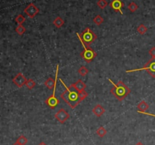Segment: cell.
<instances>
[{
	"instance_id": "obj_11",
	"label": "cell",
	"mask_w": 155,
	"mask_h": 145,
	"mask_svg": "<svg viewBox=\"0 0 155 145\" xmlns=\"http://www.w3.org/2000/svg\"><path fill=\"white\" fill-rule=\"evenodd\" d=\"M70 88H74L76 91H78V92H80V91H85V89H86V84L83 81L80 80V79H79L77 82H75L74 84H72V85L70 86Z\"/></svg>"
},
{
	"instance_id": "obj_17",
	"label": "cell",
	"mask_w": 155,
	"mask_h": 145,
	"mask_svg": "<svg viewBox=\"0 0 155 145\" xmlns=\"http://www.w3.org/2000/svg\"><path fill=\"white\" fill-rule=\"evenodd\" d=\"M137 31L140 33L141 35L145 34L147 31H148V27H145L144 24H140L139 27H137Z\"/></svg>"
},
{
	"instance_id": "obj_7",
	"label": "cell",
	"mask_w": 155,
	"mask_h": 145,
	"mask_svg": "<svg viewBox=\"0 0 155 145\" xmlns=\"http://www.w3.org/2000/svg\"><path fill=\"white\" fill-rule=\"evenodd\" d=\"M27 81V78H26L21 72H19L18 74H17L16 76L12 79V82H13L18 88H21L22 87H24V85H26Z\"/></svg>"
},
{
	"instance_id": "obj_24",
	"label": "cell",
	"mask_w": 155,
	"mask_h": 145,
	"mask_svg": "<svg viewBox=\"0 0 155 145\" xmlns=\"http://www.w3.org/2000/svg\"><path fill=\"white\" fill-rule=\"evenodd\" d=\"M26 21L25 18H24L22 15H18V16L16 17V18H15V21H16L18 24H22L23 23H24V21Z\"/></svg>"
},
{
	"instance_id": "obj_19",
	"label": "cell",
	"mask_w": 155,
	"mask_h": 145,
	"mask_svg": "<svg viewBox=\"0 0 155 145\" xmlns=\"http://www.w3.org/2000/svg\"><path fill=\"white\" fill-rule=\"evenodd\" d=\"M16 142L19 143V144H21V145H26L27 144V142H28V139H27L25 136H24V135H21V136L17 139Z\"/></svg>"
},
{
	"instance_id": "obj_26",
	"label": "cell",
	"mask_w": 155,
	"mask_h": 145,
	"mask_svg": "<svg viewBox=\"0 0 155 145\" xmlns=\"http://www.w3.org/2000/svg\"><path fill=\"white\" fill-rule=\"evenodd\" d=\"M148 53H149V55L151 56V58H155V47H151V49H150Z\"/></svg>"
},
{
	"instance_id": "obj_28",
	"label": "cell",
	"mask_w": 155,
	"mask_h": 145,
	"mask_svg": "<svg viewBox=\"0 0 155 145\" xmlns=\"http://www.w3.org/2000/svg\"><path fill=\"white\" fill-rule=\"evenodd\" d=\"M38 145H47V144H45V142H41L40 144H38Z\"/></svg>"
},
{
	"instance_id": "obj_25",
	"label": "cell",
	"mask_w": 155,
	"mask_h": 145,
	"mask_svg": "<svg viewBox=\"0 0 155 145\" xmlns=\"http://www.w3.org/2000/svg\"><path fill=\"white\" fill-rule=\"evenodd\" d=\"M88 95H89V94H88V93L85 91H80V92H79V96H80V99H81L82 101H83L85 98H86V97H88Z\"/></svg>"
},
{
	"instance_id": "obj_1",
	"label": "cell",
	"mask_w": 155,
	"mask_h": 145,
	"mask_svg": "<svg viewBox=\"0 0 155 145\" xmlns=\"http://www.w3.org/2000/svg\"><path fill=\"white\" fill-rule=\"evenodd\" d=\"M60 82L63 84L64 87L65 88L66 91H64L61 95V97L71 106L72 109H75L80 103H81V99H80V96H79V92L76 91L74 88H68L67 85L64 83L63 81L61 79H59Z\"/></svg>"
},
{
	"instance_id": "obj_6",
	"label": "cell",
	"mask_w": 155,
	"mask_h": 145,
	"mask_svg": "<svg viewBox=\"0 0 155 145\" xmlns=\"http://www.w3.org/2000/svg\"><path fill=\"white\" fill-rule=\"evenodd\" d=\"M24 13L30 18H33L35 16H36V15H38L39 12V9L36 7V5L33 3H30L29 4L27 7L24 9Z\"/></svg>"
},
{
	"instance_id": "obj_10",
	"label": "cell",
	"mask_w": 155,
	"mask_h": 145,
	"mask_svg": "<svg viewBox=\"0 0 155 145\" xmlns=\"http://www.w3.org/2000/svg\"><path fill=\"white\" fill-rule=\"evenodd\" d=\"M110 6L115 12H118L123 15L122 9L124 7V3L121 0H113L110 3Z\"/></svg>"
},
{
	"instance_id": "obj_3",
	"label": "cell",
	"mask_w": 155,
	"mask_h": 145,
	"mask_svg": "<svg viewBox=\"0 0 155 145\" xmlns=\"http://www.w3.org/2000/svg\"><path fill=\"white\" fill-rule=\"evenodd\" d=\"M77 36H78V39L80 40V43H81L82 45H83V48H84L83 51L80 53V56H81V57L83 58L86 62H88V63H89V62H91L92 61H93V59H95V57H96L97 53H95L91 47H87V46L85 44L83 39H82L81 36H80L78 33H77Z\"/></svg>"
},
{
	"instance_id": "obj_23",
	"label": "cell",
	"mask_w": 155,
	"mask_h": 145,
	"mask_svg": "<svg viewBox=\"0 0 155 145\" xmlns=\"http://www.w3.org/2000/svg\"><path fill=\"white\" fill-rule=\"evenodd\" d=\"M97 5L101 9H104L107 5H108V3L106 0H99V1L97 2Z\"/></svg>"
},
{
	"instance_id": "obj_15",
	"label": "cell",
	"mask_w": 155,
	"mask_h": 145,
	"mask_svg": "<svg viewBox=\"0 0 155 145\" xmlns=\"http://www.w3.org/2000/svg\"><path fill=\"white\" fill-rule=\"evenodd\" d=\"M15 31H16V33H18V35L22 36V35L25 33L26 28L22 25V24H18V26L16 27V29H15Z\"/></svg>"
},
{
	"instance_id": "obj_30",
	"label": "cell",
	"mask_w": 155,
	"mask_h": 145,
	"mask_svg": "<svg viewBox=\"0 0 155 145\" xmlns=\"http://www.w3.org/2000/svg\"><path fill=\"white\" fill-rule=\"evenodd\" d=\"M12 145H21V144H19V143H18V142H15V144H12Z\"/></svg>"
},
{
	"instance_id": "obj_12",
	"label": "cell",
	"mask_w": 155,
	"mask_h": 145,
	"mask_svg": "<svg viewBox=\"0 0 155 145\" xmlns=\"http://www.w3.org/2000/svg\"><path fill=\"white\" fill-rule=\"evenodd\" d=\"M92 112H93L96 116L101 117V116L105 112V109H104L101 104H97L96 106L92 109Z\"/></svg>"
},
{
	"instance_id": "obj_8",
	"label": "cell",
	"mask_w": 155,
	"mask_h": 145,
	"mask_svg": "<svg viewBox=\"0 0 155 145\" xmlns=\"http://www.w3.org/2000/svg\"><path fill=\"white\" fill-rule=\"evenodd\" d=\"M56 86H57V85H55L54 88L53 89L52 95L50 96V97L45 100V103H46L47 106H48L50 108H51V109H54V108L59 104V100L55 97Z\"/></svg>"
},
{
	"instance_id": "obj_21",
	"label": "cell",
	"mask_w": 155,
	"mask_h": 145,
	"mask_svg": "<svg viewBox=\"0 0 155 145\" xmlns=\"http://www.w3.org/2000/svg\"><path fill=\"white\" fill-rule=\"evenodd\" d=\"M78 72L80 75L83 76V77H85V76L87 75L88 73H89V70H88L85 66H81L79 68Z\"/></svg>"
},
{
	"instance_id": "obj_9",
	"label": "cell",
	"mask_w": 155,
	"mask_h": 145,
	"mask_svg": "<svg viewBox=\"0 0 155 145\" xmlns=\"http://www.w3.org/2000/svg\"><path fill=\"white\" fill-rule=\"evenodd\" d=\"M56 119L61 124H64L70 118V114L64 109H61L54 115Z\"/></svg>"
},
{
	"instance_id": "obj_2",
	"label": "cell",
	"mask_w": 155,
	"mask_h": 145,
	"mask_svg": "<svg viewBox=\"0 0 155 145\" xmlns=\"http://www.w3.org/2000/svg\"><path fill=\"white\" fill-rule=\"evenodd\" d=\"M109 81L112 84V85H114L113 88L110 89V93L114 96L115 97H117L118 100L120 101H122L124 99L126 98V97L129 95L131 92V90L122 81H119L117 84H114L111 81V79L107 78Z\"/></svg>"
},
{
	"instance_id": "obj_27",
	"label": "cell",
	"mask_w": 155,
	"mask_h": 145,
	"mask_svg": "<svg viewBox=\"0 0 155 145\" xmlns=\"http://www.w3.org/2000/svg\"><path fill=\"white\" fill-rule=\"evenodd\" d=\"M142 114H145V115H148V116H153V117H155V115L154 114H152V113H148V112H142Z\"/></svg>"
},
{
	"instance_id": "obj_22",
	"label": "cell",
	"mask_w": 155,
	"mask_h": 145,
	"mask_svg": "<svg viewBox=\"0 0 155 145\" xmlns=\"http://www.w3.org/2000/svg\"><path fill=\"white\" fill-rule=\"evenodd\" d=\"M138 8H139V6H138L137 4H136V2H132L128 5V9L131 12H136V11H137Z\"/></svg>"
},
{
	"instance_id": "obj_13",
	"label": "cell",
	"mask_w": 155,
	"mask_h": 145,
	"mask_svg": "<svg viewBox=\"0 0 155 145\" xmlns=\"http://www.w3.org/2000/svg\"><path fill=\"white\" fill-rule=\"evenodd\" d=\"M137 108L138 109H139V110H138V112H139V113H142V112H145L148 110V108H149V106H148V104L146 103V102L142 100V101H141L140 103L138 104Z\"/></svg>"
},
{
	"instance_id": "obj_20",
	"label": "cell",
	"mask_w": 155,
	"mask_h": 145,
	"mask_svg": "<svg viewBox=\"0 0 155 145\" xmlns=\"http://www.w3.org/2000/svg\"><path fill=\"white\" fill-rule=\"evenodd\" d=\"M26 86L28 88L29 90H32L33 88H34V87L36 86V82L33 80V79H27V81L26 83Z\"/></svg>"
},
{
	"instance_id": "obj_14",
	"label": "cell",
	"mask_w": 155,
	"mask_h": 145,
	"mask_svg": "<svg viewBox=\"0 0 155 145\" xmlns=\"http://www.w3.org/2000/svg\"><path fill=\"white\" fill-rule=\"evenodd\" d=\"M53 24H54L56 27H58V28H61V27L64 24V20L62 19L61 17H57V18H54V20L53 21Z\"/></svg>"
},
{
	"instance_id": "obj_4",
	"label": "cell",
	"mask_w": 155,
	"mask_h": 145,
	"mask_svg": "<svg viewBox=\"0 0 155 145\" xmlns=\"http://www.w3.org/2000/svg\"><path fill=\"white\" fill-rule=\"evenodd\" d=\"M145 70L153 78H155V58H151L142 68H137V69H132V70H127L126 72H135V71H142Z\"/></svg>"
},
{
	"instance_id": "obj_16",
	"label": "cell",
	"mask_w": 155,
	"mask_h": 145,
	"mask_svg": "<svg viewBox=\"0 0 155 145\" xmlns=\"http://www.w3.org/2000/svg\"><path fill=\"white\" fill-rule=\"evenodd\" d=\"M96 134L100 138H103V137H104L107 135V130L104 127H100L96 131Z\"/></svg>"
},
{
	"instance_id": "obj_18",
	"label": "cell",
	"mask_w": 155,
	"mask_h": 145,
	"mask_svg": "<svg viewBox=\"0 0 155 145\" xmlns=\"http://www.w3.org/2000/svg\"><path fill=\"white\" fill-rule=\"evenodd\" d=\"M93 22L95 23L96 25H101V24L104 22V18H103L101 15H98L94 18Z\"/></svg>"
},
{
	"instance_id": "obj_5",
	"label": "cell",
	"mask_w": 155,
	"mask_h": 145,
	"mask_svg": "<svg viewBox=\"0 0 155 145\" xmlns=\"http://www.w3.org/2000/svg\"><path fill=\"white\" fill-rule=\"evenodd\" d=\"M80 36L87 47H89L97 39V35L89 27L85 28Z\"/></svg>"
},
{
	"instance_id": "obj_29",
	"label": "cell",
	"mask_w": 155,
	"mask_h": 145,
	"mask_svg": "<svg viewBox=\"0 0 155 145\" xmlns=\"http://www.w3.org/2000/svg\"><path fill=\"white\" fill-rule=\"evenodd\" d=\"M136 145H144L143 144H142V142H138L137 143V144H136Z\"/></svg>"
}]
</instances>
